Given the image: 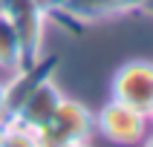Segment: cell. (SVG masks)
I'll return each mask as SVG.
<instances>
[{"label":"cell","instance_id":"1","mask_svg":"<svg viewBox=\"0 0 153 147\" xmlns=\"http://www.w3.org/2000/svg\"><path fill=\"white\" fill-rule=\"evenodd\" d=\"M95 130V118L81 101L67 98L58 104L55 115L49 118V124H43L41 130H35L38 144L41 147H64L69 141H90Z\"/></svg>","mask_w":153,"mask_h":147},{"label":"cell","instance_id":"2","mask_svg":"<svg viewBox=\"0 0 153 147\" xmlns=\"http://www.w3.org/2000/svg\"><path fill=\"white\" fill-rule=\"evenodd\" d=\"M0 9L9 15L15 26L20 46H23V66L35 64L43 58V35H46V20H49V9L41 6L38 0H0Z\"/></svg>","mask_w":153,"mask_h":147},{"label":"cell","instance_id":"3","mask_svg":"<svg viewBox=\"0 0 153 147\" xmlns=\"http://www.w3.org/2000/svg\"><path fill=\"white\" fill-rule=\"evenodd\" d=\"M93 118H95V130H98L107 141L121 144V147L142 144L145 136L150 133V118H147L145 112L133 110V107L116 101V98H110Z\"/></svg>","mask_w":153,"mask_h":147},{"label":"cell","instance_id":"4","mask_svg":"<svg viewBox=\"0 0 153 147\" xmlns=\"http://www.w3.org/2000/svg\"><path fill=\"white\" fill-rule=\"evenodd\" d=\"M116 101L127 104L139 112H150L153 107V61H127L116 69L110 84Z\"/></svg>","mask_w":153,"mask_h":147},{"label":"cell","instance_id":"5","mask_svg":"<svg viewBox=\"0 0 153 147\" xmlns=\"http://www.w3.org/2000/svg\"><path fill=\"white\" fill-rule=\"evenodd\" d=\"M61 101H64L61 86L55 84L52 78H46V81H43V84L15 110L12 121H17L20 127H26V130H32V133H35V130H41L43 124H49V118L55 115V110H58Z\"/></svg>","mask_w":153,"mask_h":147},{"label":"cell","instance_id":"6","mask_svg":"<svg viewBox=\"0 0 153 147\" xmlns=\"http://www.w3.org/2000/svg\"><path fill=\"white\" fill-rule=\"evenodd\" d=\"M55 69H58V58H55V55H43V58H38L35 64H26V66L12 72V81H6V101H9L12 115H15V110L46 81V78L55 75Z\"/></svg>","mask_w":153,"mask_h":147},{"label":"cell","instance_id":"7","mask_svg":"<svg viewBox=\"0 0 153 147\" xmlns=\"http://www.w3.org/2000/svg\"><path fill=\"white\" fill-rule=\"evenodd\" d=\"M142 6V0H58L49 12L67 15L78 23H95L104 17H116Z\"/></svg>","mask_w":153,"mask_h":147},{"label":"cell","instance_id":"8","mask_svg":"<svg viewBox=\"0 0 153 147\" xmlns=\"http://www.w3.org/2000/svg\"><path fill=\"white\" fill-rule=\"evenodd\" d=\"M23 66V46H20V38H17L15 26L9 20V15L0 9V69H15Z\"/></svg>","mask_w":153,"mask_h":147},{"label":"cell","instance_id":"9","mask_svg":"<svg viewBox=\"0 0 153 147\" xmlns=\"http://www.w3.org/2000/svg\"><path fill=\"white\" fill-rule=\"evenodd\" d=\"M0 147H41L38 144V136H35L32 130L20 127L17 121H9L6 127H3V141Z\"/></svg>","mask_w":153,"mask_h":147},{"label":"cell","instance_id":"10","mask_svg":"<svg viewBox=\"0 0 153 147\" xmlns=\"http://www.w3.org/2000/svg\"><path fill=\"white\" fill-rule=\"evenodd\" d=\"M9 121H12V110L6 101V84H0V127H6Z\"/></svg>","mask_w":153,"mask_h":147},{"label":"cell","instance_id":"11","mask_svg":"<svg viewBox=\"0 0 153 147\" xmlns=\"http://www.w3.org/2000/svg\"><path fill=\"white\" fill-rule=\"evenodd\" d=\"M139 9H145V12L153 15V0H142V6H139Z\"/></svg>","mask_w":153,"mask_h":147},{"label":"cell","instance_id":"12","mask_svg":"<svg viewBox=\"0 0 153 147\" xmlns=\"http://www.w3.org/2000/svg\"><path fill=\"white\" fill-rule=\"evenodd\" d=\"M64 147H90V141H69V144H64Z\"/></svg>","mask_w":153,"mask_h":147},{"label":"cell","instance_id":"13","mask_svg":"<svg viewBox=\"0 0 153 147\" xmlns=\"http://www.w3.org/2000/svg\"><path fill=\"white\" fill-rule=\"evenodd\" d=\"M142 147H153V133H147L145 141H142Z\"/></svg>","mask_w":153,"mask_h":147},{"label":"cell","instance_id":"14","mask_svg":"<svg viewBox=\"0 0 153 147\" xmlns=\"http://www.w3.org/2000/svg\"><path fill=\"white\" fill-rule=\"evenodd\" d=\"M38 3H41V6H46V9H52L55 3H58V0H38Z\"/></svg>","mask_w":153,"mask_h":147},{"label":"cell","instance_id":"15","mask_svg":"<svg viewBox=\"0 0 153 147\" xmlns=\"http://www.w3.org/2000/svg\"><path fill=\"white\" fill-rule=\"evenodd\" d=\"M147 118H150V124H153V107H150V112H147Z\"/></svg>","mask_w":153,"mask_h":147},{"label":"cell","instance_id":"16","mask_svg":"<svg viewBox=\"0 0 153 147\" xmlns=\"http://www.w3.org/2000/svg\"><path fill=\"white\" fill-rule=\"evenodd\" d=\"M0 141H3V127H0Z\"/></svg>","mask_w":153,"mask_h":147}]
</instances>
